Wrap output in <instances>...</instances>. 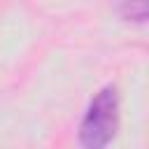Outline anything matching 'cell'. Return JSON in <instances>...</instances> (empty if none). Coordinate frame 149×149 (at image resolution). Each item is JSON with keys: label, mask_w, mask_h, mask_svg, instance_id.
<instances>
[{"label": "cell", "mask_w": 149, "mask_h": 149, "mask_svg": "<svg viewBox=\"0 0 149 149\" xmlns=\"http://www.w3.org/2000/svg\"><path fill=\"white\" fill-rule=\"evenodd\" d=\"M119 130V91L114 84L102 86L88 102L84 119L79 123V147L81 149H107Z\"/></svg>", "instance_id": "cell-1"}, {"label": "cell", "mask_w": 149, "mask_h": 149, "mask_svg": "<svg viewBox=\"0 0 149 149\" xmlns=\"http://www.w3.org/2000/svg\"><path fill=\"white\" fill-rule=\"evenodd\" d=\"M116 12L128 23H144L149 19V5L147 0H114Z\"/></svg>", "instance_id": "cell-2"}]
</instances>
